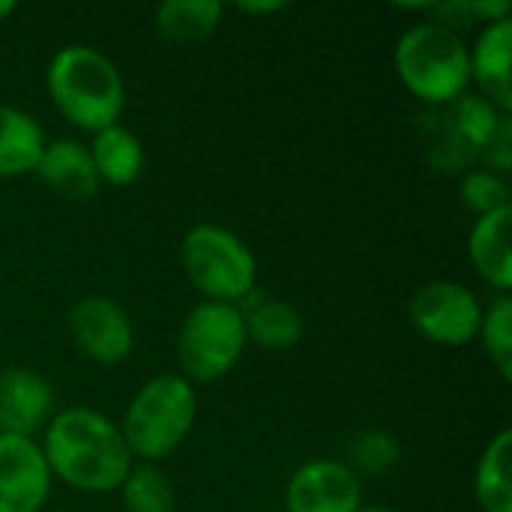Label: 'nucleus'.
Returning a JSON list of instances; mask_svg holds the SVG:
<instances>
[{
	"label": "nucleus",
	"instance_id": "nucleus-1",
	"mask_svg": "<svg viewBox=\"0 0 512 512\" xmlns=\"http://www.w3.org/2000/svg\"><path fill=\"white\" fill-rule=\"evenodd\" d=\"M39 450L51 480L84 495L117 492L135 465L120 426L90 405L60 408L42 429Z\"/></svg>",
	"mask_w": 512,
	"mask_h": 512
},
{
	"label": "nucleus",
	"instance_id": "nucleus-2",
	"mask_svg": "<svg viewBox=\"0 0 512 512\" xmlns=\"http://www.w3.org/2000/svg\"><path fill=\"white\" fill-rule=\"evenodd\" d=\"M45 90L75 129L93 135L114 126L126 108V84L117 63L84 42L57 48L45 69Z\"/></svg>",
	"mask_w": 512,
	"mask_h": 512
},
{
	"label": "nucleus",
	"instance_id": "nucleus-3",
	"mask_svg": "<svg viewBox=\"0 0 512 512\" xmlns=\"http://www.w3.org/2000/svg\"><path fill=\"white\" fill-rule=\"evenodd\" d=\"M393 66L402 87L432 108H447L471 87L465 36L435 18L411 24L396 39Z\"/></svg>",
	"mask_w": 512,
	"mask_h": 512
},
{
	"label": "nucleus",
	"instance_id": "nucleus-4",
	"mask_svg": "<svg viewBox=\"0 0 512 512\" xmlns=\"http://www.w3.org/2000/svg\"><path fill=\"white\" fill-rule=\"evenodd\" d=\"M198 420V387L177 372H162L138 387L117 423L135 462L159 465L183 447Z\"/></svg>",
	"mask_w": 512,
	"mask_h": 512
},
{
	"label": "nucleus",
	"instance_id": "nucleus-5",
	"mask_svg": "<svg viewBox=\"0 0 512 512\" xmlns=\"http://www.w3.org/2000/svg\"><path fill=\"white\" fill-rule=\"evenodd\" d=\"M180 261L192 288L210 303L240 306L252 291H258L255 252L225 225H192L180 240Z\"/></svg>",
	"mask_w": 512,
	"mask_h": 512
},
{
	"label": "nucleus",
	"instance_id": "nucleus-6",
	"mask_svg": "<svg viewBox=\"0 0 512 512\" xmlns=\"http://www.w3.org/2000/svg\"><path fill=\"white\" fill-rule=\"evenodd\" d=\"M249 345L240 306L231 303H195L177 333V363L189 384H213L234 372Z\"/></svg>",
	"mask_w": 512,
	"mask_h": 512
},
{
	"label": "nucleus",
	"instance_id": "nucleus-7",
	"mask_svg": "<svg viewBox=\"0 0 512 512\" xmlns=\"http://www.w3.org/2000/svg\"><path fill=\"white\" fill-rule=\"evenodd\" d=\"M483 300L456 279H432L408 300L411 327L432 345L465 348L477 342L483 324Z\"/></svg>",
	"mask_w": 512,
	"mask_h": 512
},
{
	"label": "nucleus",
	"instance_id": "nucleus-8",
	"mask_svg": "<svg viewBox=\"0 0 512 512\" xmlns=\"http://www.w3.org/2000/svg\"><path fill=\"white\" fill-rule=\"evenodd\" d=\"M66 327L75 348L96 366H120L135 348L129 312L105 294H87L75 300L66 315Z\"/></svg>",
	"mask_w": 512,
	"mask_h": 512
},
{
	"label": "nucleus",
	"instance_id": "nucleus-9",
	"mask_svg": "<svg viewBox=\"0 0 512 512\" xmlns=\"http://www.w3.org/2000/svg\"><path fill=\"white\" fill-rule=\"evenodd\" d=\"M363 504V480L345 459H312L285 483V512H357Z\"/></svg>",
	"mask_w": 512,
	"mask_h": 512
},
{
	"label": "nucleus",
	"instance_id": "nucleus-10",
	"mask_svg": "<svg viewBox=\"0 0 512 512\" xmlns=\"http://www.w3.org/2000/svg\"><path fill=\"white\" fill-rule=\"evenodd\" d=\"M507 114L492 105L486 96L480 93H462L456 102H450L444 108V141H441V165L447 171H459L462 165L471 168L474 159L483 156V150L489 147V141L495 138L501 120Z\"/></svg>",
	"mask_w": 512,
	"mask_h": 512
},
{
	"label": "nucleus",
	"instance_id": "nucleus-11",
	"mask_svg": "<svg viewBox=\"0 0 512 512\" xmlns=\"http://www.w3.org/2000/svg\"><path fill=\"white\" fill-rule=\"evenodd\" d=\"M57 414V396L42 372L9 366L0 369V435L36 441Z\"/></svg>",
	"mask_w": 512,
	"mask_h": 512
},
{
	"label": "nucleus",
	"instance_id": "nucleus-12",
	"mask_svg": "<svg viewBox=\"0 0 512 512\" xmlns=\"http://www.w3.org/2000/svg\"><path fill=\"white\" fill-rule=\"evenodd\" d=\"M51 483L39 441L0 435V512H39Z\"/></svg>",
	"mask_w": 512,
	"mask_h": 512
},
{
	"label": "nucleus",
	"instance_id": "nucleus-13",
	"mask_svg": "<svg viewBox=\"0 0 512 512\" xmlns=\"http://www.w3.org/2000/svg\"><path fill=\"white\" fill-rule=\"evenodd\" d=\"M468 60L471 84L480 87V96H486L504 114H512V15L480 27L474 45H468Z\"/></svg>",
	"mask_w": 512,
	"mask_h": 512
},
{
	"label": "nucleus",
	"instance_id": "nucleus-14",
	"mask_svg": "<svg viewBox=\"0 0 512 512\" xmlns=\"http://www.w3.org/2000/svg\"><path fill=\"white\" fill-rule=\"evenodd\" d=\"M57 198L66 201H90L99 192V174L93 168L87 144L75 138H54L45 141L42 156L33 171Z\"/></svg>",
	"mask_w": 512,
	"mask_h": 512
},
{
	"label": "nucleus",
	"instance_id": "nucleus-15",
	"mask_svg": "<svg viewBox=\"0 0 512 512\" xmlns=\"http://www.w3.org/2000/svg\"><path fill=\"white\" fill-rule=\"evenodd\" d=\"M512 207L477 216L468 234V258L483 282H489L498 294H510L512 288Z\"/></svg>",
	"mask_w": 512,
	"mask_h": 512
},
{
	"label": "nucleus",
	"instance_id": "nucleus-16",
	"mask_svg": "<svg viewBox=\"0 0 512 512\" xmlns=\"http://www.w3.org/2000/svg\"><path fill=\"white\" fill-rule=\"evenodd\" d=\"M240 312L246 321L249 342H255L267 351H288L303 339V330H306L303 312L282 297L252 291L240 303Z\"/></svg>",
	"mask_w": 512,
	"mask_h": 512
},
{
	"label": "nucleus",
	"instance_id": "nucleus-17",
	"mask_svg": "<svg viewBox=\"0 0 512 512\" xmlns=\"http://www.w3.org/2000/svg\"><path fill=\"white\" fill-rule=\"evenodd\" d=\"M90 150V159H93V168L99 174V183H108V186H129L141 177L144 171V144L141 138L114 123L102 132L93 135V141L87 144Z\"/></svg>",
	"mask_w": 512,
	"mask_h": 512
},
{
	"label": "nucleus",
	"instance_id": "nucleus-18",
	"mask_svg": "<svg viewBox=\"0 0 512 512\" xmlns=\"http://www.w3.org/2000/svg\"><path fill=\"white\" fill-rule=\"evenodd\" d=\"M45 132L24 108L0 102V177H24L36 171Z\"/></svg>",
	"mask_w": 512,
	"mask_h": 512
},
{
	"label": "nucleus",
	"instance_id": "nucleus-19",
	"mask_svg": "<svg viewBox=\"0 0 512 512\" xmlns=\"http://www.w3.org/2000/svg\"><path fill=\"white\" fill-rule=\"evenodd\" d=\"M222 12L225 6L216 0H165L162 6H156L153 24L165 42L192 45L207 39L219 27Z\"/></svg>",
	"mask_w": 512,
	"mask_h": 512
},
{
	"label": "nucleus",
	"instance_id": "nucleus-20",
	"mask_svg": "<svg viewBox=\"0 0 512 512\" xmlns=\"http://www.w3.org/2000/svg\"><path fill=\"white\" fill-rule=\"evenodd\" d=\"M512 432L501 429L474 468V498L483 512H512V480H510Z\"/></svg>",
	"mask_w": 512,
	"mask_h": 512
},
{
	"label": "nucleus",
	"instance_id": "nucleus-21",
	"mask_svg": "<svg viewBox=\"0 0 512 512\" xmlns=\"http://www.w3.org/2000/svg\"><path fill=\"white\" fill-rule=\"evenodd\" d=\"M117 492L123 512H177V489L159 465L135 462Z\"/></svg>",
	"mask_w": 512,
	"mask_h": 512
},
{
	"label": "nucleus",
	"instance_id": "nucleus-22",
	"mask_svg": "<svg viewBox=\"0 0 512 512\" xmlns=\"http://www.w3.org/2000/svg\"><path fill=\"white\" fill-rule=\"evenodd\" d=\"M399 441L384 429H366L348 444V468L363 477H384L399 465Z\"/></svg>",
	"mask_w": 512,
	"mask_h": 512
},
{
	"label": "nucleus",
	"instance_id": "nucleus-23",
	"mask_svg": "<svg viewBox=\"0 0 512 512\" xmlns=\"http://www.w3.org/2000/svg\"><path fill=\"white\" fill-rule=\"evenodd\" d=\"M477 339L483 342L492 366L498 369V375L504 381L512 378V300L510 294L495 297L486 309H483V324Z\"/></svg>",
	"mask_w": 512,
	"mask_h": 512
},
{
	"label": "nucleus",
	"instance_id": "nucleus-24",
	"mask_svg": "<svg viewBox=\"0 0 512 512\" xmlns=\"http://www.w3.org/2000/svg\"><path fill=\"white\" fill-rule=\"evenodd\" d=\"M459 201L474 213V216H486L495 210L512 207L510 198V180L489 171V168H468L459 180Z\"/></svg>",
	"mask_w": 512,
	"mask_h": 512
},
{
	"label": "nucleus",
	"instance_id": "nucleus-25",
	"mask_svg": "<svg viewBox=\"0 0 512 512\" xmlns=\"http://www.w3.org/2000/svg\"><path fill=\"white\" fill-rule=\"evenodd\" d=\"M483 168L501 174V177H510L512 171V114H507L495 132V138L489 141V147L483 150Z\"/></svg>",
	"mask_w": 512,
	"mask_h": 512
},
{
	"label": "nucleus",
	"instance_id": "nucleus-26",
	"mask_svg": "<svg viewBox=\"0 0 512 512\" xmlns=\"http://www.w3.org/2000/svg\"><path fill=\"white\" fill-rule=\"evenodd\" d=\"M237 9L243 15H276V12L288 9V3L285 0H261V3L249 0V3H237Z\"/></svg>",
	"mask_w": 512,
	"mask_h": 512
},
{
	"label": "nucleus",
	"instance_id": "nucleus-27",
	"mask_svg": "<svg viewBox=\"0 0 512 512\" xmlns=\"http://www.w3.org/2000/svg\"><path fill=\"white\" fill-rule=\"evenodd\" d=\"M357 512H396L393 507H387V504H363Z\"/></svg>",
	"mask_w": 512,
	"mask_h": 512
},
{
	"label": "nucleus",
	"instance_id": "nucleus-28",
	"mask_svg": "<svg viewBox=\"0 0 512 512\" xmlns=\"http://www.w3.org/2000/svg\"><path fill=\"white\" fill-rule=\"evenodd\" d=\"M12 12H15V3H12V0H0V21L9 18Z\"/></svg>",
	"mask_w": 512,
	"mask_h": 512
}]
</instances>
